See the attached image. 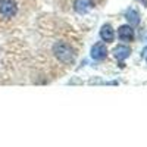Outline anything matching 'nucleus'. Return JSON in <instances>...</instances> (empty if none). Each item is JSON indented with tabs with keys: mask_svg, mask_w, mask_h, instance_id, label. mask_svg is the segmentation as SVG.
Returning a JSON list of instances; mask_svg holds the SVG:
<instances>
[{
	"mask_svg": "<svg viewBox=\"0 0 147 147\" xmlns=\"http://www.w3.org/2000/svg\"><path fill=\"white\" fill-rule=\"evenodd\" d=\"M125 19L128 22V25L131 27H137L140 24V13L136 7H128L125 10Z\"/></svg>",
	"mask_w": 147,
	"mask_h": 147,
	"instance_id": "nucleus-7",
	"label": "nucleus"
},
{
	"mask_svg": "<svg viewBox=\"0 0 147 147\" xmlns=\"http://www.w3.org/2000/svg\"><path fill=\"white\" fill-rule=\"evenodd\" d=\"M94 6V2L93 0H75L74 2V10L80 15H85L93 9Z\"/></svg>",
	"mask_w": 147,
	"mask_h": 147,
	"instance_id": "nucleus-5",
	"label": "nucleus"
},
{
	"mask_svg": "<svg viewBox=\"0 0 147 147\" xmlns=\"http://www.w3.org/2000/svg\"><path fill=\"white\" fill-rule=\"evenodd\" d=\"M100 38L103 43H112L115 40V30L110 24H103L100 28Z\"/></svg>",
	"mask_w": 147,
	"mask_h": 147,
	"instance_id": "nucleus-6",
	"label": "nucleus"
},
{
	"mask_svg": "<svg viewBox=\"0 0 147 147\" xmlns=\"http://www.w3.org/2000/svg\"><path fill=\"white\" fill-rule=\"evenodd\" d=\"M118 37L122 41L129 43V41H132L134 38H136V32H134V28L127 24V25H121L118 28Z\"/></svg>",
	"mask_w": 147,
	"mask_h": 147,
	"instance_id": "nucleus-4",
	"label": "nucleus"
},
{
	"mask_svg": "<svg viewBox=\"0 0 147 147\" xmlns=\"http://www.w3.org/2000/svg\"><path fill=\"white\" fill-rule=\"evenodd\" d=\"M52 52L55 55V57L59 60V62H62L65 65H74L75 63V50L65 41H56L52 47Z\"/></svg>",
	"mask_w": 147,
	"mask_h": 147,
	"instance_id": "nucleus-1",
	"label": "nucleus"
},
{
	"mask_svg": "<svg viewBox=\"0 0 147 147\" xmlns=\"http://www.w3.org/2000/svg\"><path fill=\"white\" fill-rule=\"evenodd\" d=\"M90 56L93 60H105L106 56H107V49H106V44L103 41H99L91 46L90 49Z\"/></svg>",
	"mask_w": 147,
	"mask_h": 147,
	"instance_id": "nucleus-3",
	"label": "nucleus"
},
{
	"mask_svg": "<svg viewBox=\"0 0 147 147\" xmlns=\"http://www.w3.org/2000/svg\"><path fill=\"white\" fill-rule=\"evenodd\" d=\"M141 56H143V57H147V47H146V49H144V50H143V53H141Z\"/></svg>",
	"mask_w": 147,
	"mask_h": 147,
	"instance_id": "nucleus-9",
	"label": "nucleus"
},
{
	"mask_svg": "<svg viewBox=\"0 0 147 147\" xmlns=\"http://www.w3.org/2000/svg\"><path fill=\"white\" fill-rule=\"evenodd\" d=\"M18 13L16 0H0V15L3 18H13Z\"/></svg>",
	"mask_w": 147,
	"mask_h": 147,
	"instance_id": "nucleus-2",
	"label": "nucleus"
},
{
	"mask_svg": "<svg viewBox=\"0 0 147 147\" xmlns=\"http://www.w3.org/2000/svg\"><path fill=\"white\" fill-rule=\"evenodd\" d=\"M140 2H143V5H144V6H147V0H140Z\"/></svg>",
	"mask_w": 147,
	"mask_h": 147,
	"instance_id": "nucleus-10",
	"label": "nucleus"
},
{
	"mask_svg": "<svg viewBox=\"0 0 147 147\" xmlns=\"http://www.w3.org/2000/svg\"><path fill=\"white\" fill-rule=\"evenodd\" d=\"M113 57L115 59H118V60H125L127 57H129V55H131V49L128 47V46H125V44H119V46H116L115 49H113Z\"/></svg>",
	"mask_w": 147,
	"mask_h": 147,
	"instance_id": "nucleus-8",
	"label": "nucleus"
}]
</instances>
